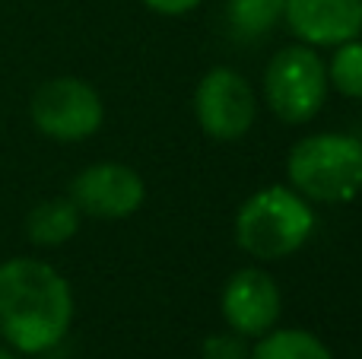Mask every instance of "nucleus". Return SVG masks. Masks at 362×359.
I'll list each match as a JSON object with an SVG mask.
<instances>
[{
	"label": "nucleus",
	"mask_w": 362,
	"mask_h": 359,
	"mask_svg": "<svg viewBox=\"0 0 362 359\" xmlns=\"http://www.w3.org/2000/svg\"><path fill=\"white\" fill-rule=\"evenodd\" d=\"M74 324V290L48 261L0 264V334L16 353H48Z\"/></svg>",
	"instance_id": "nucleus-1"
},
{
	"label": "nucleus",
	"mask_w": 362,
	"mask_h": 359,
	"mask_svg": "<svg viewBox=\"0 0 362 359\" xmlns=\"http://www.w3.org/2000/svg\"><path fill=\"white\" fill-rule=\"evenodd\" d=\"M315 207L289 184L261 188L238 207L235 242L255 261H283L315 235Z\"/></svg>",
	"instance_id": "nucleus-2"
},
{
	"label": "nucleus",
	"mask_w": 362,
	"mask_h": 359,
	"mask_svg": "<svg viewBox=\"0 0 362 359\" xmlns=\"http://www.w3.org/2000/svg\"><path fill=\"white\" fill-rule=\"evenodd\" d=\"M289 188L308 204H350L362 194V140L321 131L296 140L286 156Z\"/></svg>",
	"instance_id": "nucleus-3"
},
{
	"label": "nucleus",
	"mask_w": 362,
	"mask_h": 359,
	"mask_svg": "<svg viewBox=\"0 0 362 359\" xmlns=\"http://www.w3.org/2000/svg\"><path fill=\"white\" fill-rule=\"evenodd\" d=\"M327 67L318 48L289 45L264 67V99L283 124H308L327 102Z\"/></svg>",
	"instance_id": "nucleus-4"
},
{
	"label": "nucleus",
	"mask_w": 362,
	"mask_h": 359,
	"mask_svg": "<svg viewBox=\"0 0 362 359\" xmlns=\"http://www.w3.org/2000/svg\"><path fill=\"white\" fill-rule=\"evenodd\" d=\"M29 114L38 134L57 140V143H80L102 127L105 105H102V95L86 80L54 76L32 93Z\"/></svg>",
	"instance_id": "nucleus-5"
},
{
	"label": "nucleus",
	"mask_w": 362,
	"mask_h": 359,
	"mask_svg": "<svg viewBox=\"0 0 362 359\" xmlns=\"http://www.w3.org/2000/svg\"><path fill=\"white\" fill-rule=\"evenodd\" d=\"M194 118L210 140H242L257 118L255 89L235 67H210L194 89Z\"/></svg>",
	"instance_id": "nucleus-6"
},
{
	"label": "nucleus",
	"mask_w": 362,
	"mask_h": 359,
	"mask_svg": "<svg viewBox=\"0 0 362 359\" xmlns=\"http://www.w3.org/2000/svg\"><path fill=\"white\" fill-rule=\"evenodd\" d=\"M70 201L83 216L95 220H127L146 201V182L124 163H95L76 172L70 182Z\"/></svg>",
	"instance_id": "nucleus-7"
},
{
	"label": "nucleus",
	"mask_w": 362,
	"mask_h": 359,
	"mask_svg": "<svg viewBox=\"0 0 362 359\" xmlns=\"http://www.w3.org/2000/svg\"><path fill=\"white\" fill-rule=\"evenodd\" d=\"M219 309L229 331L242 337H261L276 328L283 312V296L276 280L261 267H242L223 283Z\"/></svg>",
	"instance_id": "nucleus-8"
},
{
	"label": "nucleus",
	"mask_w": 362,
	"mask_h": 359,
	"mask_svg": "<svg viewBox=\"0 0 362 359\" xmlns=\"http://www.w3.org/2000/svg\"><path fill=\"white\" fill-rule=\"evenodd\" d=\"M283 23L302 45L337 48L362 35V0H286Z\"/></svg>",
	"instance_id": "nucleus-9"
},
{
	"label": "nucleus",
	"mask_w": 362,
	"mask_h": 359,
	"mask_svg": "<svg viewBox=\"0 0 362 359\" xmlns=\"http://www.w3.org/2000/svg\"><path fill=\"white\" fill-rule=\"evenodd\" d=\"M80 223L83 213L76 210V204L70 197H48V201H38L29 210L25 235L38 248H57L80 233Z\"/></svg>",
	"instance_id": "nucleus-10"
},
{
	"label": "nucleus",
	"mask_w": 362,
	"mask_h": 359,
	"mask_svg": "<svg viewBox=\"0 0 362 359\" xmlns=\"http://www.w3.org/2000/svg\"><path fill=\"white\" fill-rule=\"evenodd\" d=\"M251 359H334L318 334L305 328H274L257 337Z\"/></svg>",
	"instance_id": "nucleus-11"
},
{
	"label": "nucleus",
	"mask_w": 362,
	"mask_h": 359,
	"mask_svg": "<svg viewBox=\"0 0 362 359\" xmlns=\"http://www.w3.org/2000/svg\"><path fill=\"white\" fill-rule=\"evenodd\" d=\"M286 0H226V23L245 42L264 38L283 23Z\"/></svg>",
	"instance_id": "nucleus-12"
},
{
	"label": "nucleus",
	"mask_w": 362,
	"mask_h": 359,
	"mask_svg": "<svg viewBox=\"0 0 362 359\" xmlns=\"http://www.w3.org/2000/svg\"><path fill=\"white\" fill-rule=\"evenodd\" d=\"M327 67V86L346 99H362V38L337 45Z\"/></svg>",
	"instance_id": "nucleus-13"
},
{
	"label": "nucleus",
	"mask_w": 362,
	"mask_h": 359,
	"mask_svg": "<svg viewBox=\"0 0 362 359\" xmlns=\"http://www.w3.org/2000/svg\"><path fill=\"white\" fill-rule=\"evenodd\" d=\"M248 337L235 334V331H226V334H210L204 341L200 359H251L248 350Z\"/></svg>",
	"instance_id": "nucleus-14"
},
{
	"label": "nucleus",
	"mask_w": 362,
	"mask_h": 359,
	"mask_svg": "<svg viewBox=\"0 0 362 359\" xmlns=\"http://www.w3.org/2000/svg\"><path fill=\"white\" fill-rule=\"evenodd\" d=\"M140 4L150 6L159 16H185V13H191L194 6H200L204 0H140Z\"/></svg>",
	"instance_id": "nucleus-15"
},
{
	"label": "nucleus",
	"mask_w": 362,
	"mask_h": 359,
	"mask_svg": "<svg viewBox=\"0 0 362 359\" xmlns=\"http://www.w3.org/2000/svg\"><path fill=\"white\" fill-rule=\"evenodd\" d=\"M0 359H19V353L13 347H0Z\"/></svg>",
	"instance_id": "nucleus-16"
}]
</instances>
